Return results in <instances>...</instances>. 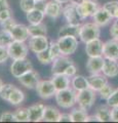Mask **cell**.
Instances as JSON below:
<instances>
[{"instance_id":"43","label":"cell","mask_w":118,"mask_h":123,"mask_svg":"<svg viewBox=\"0 0 118 123\" xmlns=\"http://www.w3.org/2000/svg\"><path fill=\"white\" fill-rule=\"evenodd\" d=\"M8 59H10L9 53H8V49H7L6 46L0 45V64L5 63Z\"/></svg>"},{"instance_id":"7","label":"cell","mask_w":118,"mask_h":123,"mask_svg":"<svg viewBox=\"0 0 118 123\" xmlns=\"http://www.w3.org/2000/svg\"><path fill=\"white\" fill-rule=\"evenodd\" d=\"M35 90L37 92V94L39 95V98L43 99H48L52 97H55V94L56 92V89L51 81V79L50 80H40L37 84Z\"/></svg>"},{"instance_id":"49","label":"cell","mask_w":118,"mask_h":123,"mask_svg":"<svg viewBox=\"0 0 118 123\" xmlns=\"http://www.w3.org/2000/svg\"><path fill=\"white\" fill-rule=\"evenodd\" d=\"M86 122H99V119L96 115H88L86 118Z\"/></svg>"},{"instance_id":"29","label":"cell","mask_w":118,"mask_h":123,"mask_svg":"<svg viewBox=\"0 0 118 123\" xmlns=\"http://www.w3.org/2000/svg\"><path fill=\"white\" fill-rule=\"evenodd\" d=\"M25 101V93L24 91L21 90L20 88L16 87L14 89L12 90V92L10 93L8 99H7V102H8L10 105L12 106H19L21 105L22 103H24Z\"/></svg>"},{"instance_id":"22","label":"cell","mask_w":118,"mask_h":123,"mask_svg":"<svg viewBox=\"0 0 118 123\" xmlns=\"http://www.w3.org/2000/svg\"><path fill=\"white\" fill-rule=\"evenodd\" d=\"M51 81L54 83L56 91L67 89V88L71 87V80L70 77H68L65 74H59V75H52Z\"/></svg>"},{"instance_id":"3","label":"cell","mask_w":118,"mask_h":123,"mask_svg":"<svg viewBox=\"0 0 118 123\" xmlns=\"http://www.w3.org/2000/svg\"><path fill=\"white\" fill-rule=\"evenodd\" d=\"M101 35V27H99L94 23H85L80 26L79 32V39L83 43H87L93 39L100 38Z\"/></svg>"},{"instance_id":"10","label":"cell","mask_w":118,"mask_h":123,"mask_svg":"<svg viewBox=\"0 0 118 123\" xmlns=\"http://www.w3.org/2000/svg\"><path fill=\"white\" fill-rule=\"evenodd\" d=\"M100 5L97 1L93 0H84L81 4L77 5L78 13L81 17L82 20H85L87 18H90L94 14V12L100 8Z\"/></svg>"},{"instance_id":"2","label":"cell","mask_w":118,"mask_h":123,"mask_svg":"<svg viewBox=\"0 0 118 123\" xmlns=\"http://www.w3.org/2000/svg\"><path fill=\"white\" fill-rule=\"evenodd\" d=\"M97 98V91L93 90L91 88H86L80 91H76V103L78 107L82 108L86 111H89L94 105Z\"/></svg>"},{"instance_id":"36","label":"cell","mask_w":118,"mask_h":123,"mask_svg":"<svg viewBox=\"0 0 118 123\" xmlns=\"http://www.w3.org/2000/svg\"><path fill=\"white\" fill-rule=\"evenodd\" d=\"M48 51L50 53V56L52 61L56 57H59L60 55H62V52H61V49H60V46L58 44V41H50L49 42V46H48Z\"/></svg>"},{"instance_id":"23","label":"cell","mask_w":118,"mask_h":123,"mask_svg":"<svg viewBox=\"0 0 118 123\" xmlns=\"http://www.w3.org/2000/svg\"><path fill=\"white\" fill-rule=\"evenodd\" d=\"M80 26L81 25H72L67 23L66 25L62 26L59 29L58 37H64V36H74L79 37V32H80Z\"/></svg>"},{"instance_id":"50","label":"cell","mask_w":118,"mask_h":123,"mask_svg":"<svg viewBox=\"0 0 118 123\" xmlns=\"http://www.w3.org/2000/svg\"><path fill=\"white\" fill-rule=\"evenodd\" d=\"M83 1H84V0H70V3H73V4L78 5V4H81Z\"/></svg>"},{"instance_id":"25","label":"cell","mask_w":118,"mask_h":123,"mask_svg":"<svg viewBox=\"0 0 118 123\" xmlns=\"http://www.w3.org/2000/svg\"><path fill=\"white\" fill-rule=\"evenodd\" d=\"M71 87L73 88L75 91H80L83 89L88 88V79L82 75H77L76 74L74 77L71 79Z\"/></svg>"},{"instance_id":"21","label":"cell","mask_w":118,"mask_h":123,"mask_svg":"<svg viewBox=\"0 0 118 123\" xmlns=\"http://www.w3.org/2000/svg\"><path fill=\"white\" fill-rule=\"evenodd\" d=\"M10 33L12 35L14 40L18 41H27L30 38V34L28 31V26L24 24H17L13 26V28L10 30Z\"/></svg>"},{"instance_id":"16","label":"cell","mask_w":118,"mask_h":123,"mask_svg":"<svg viewBox=\"0 0 118 123\" xmlns=\"http://www.w3.org/2000/svg\"><path fill=\"white\" fill-rule=\"evenodd\" d=\"M103 56L105 59L118 60V40L112 38L105 42L103 47Z\"/></svg>"},{"instance_id":"28","label":"cell","mask_w":118,"mask_h":123,"mask_svg":"<svg viewBox=\"0 0 118 123\" xmlns=\"http://www.w3.org/2000/svg\"><path fill=\"white\" fill-rule=\"evenodd\" d=\"M28 31H29L30 37L46 36L47 35V28L43 23H39V24H29Z\"/></svg>"},{"instance_id":"11","label":"cell","mask_w":118,"mask_h":123,"mask_svg":"<svg viewBox=\"0 0 118 123\" xmlns=\"http://www.w3.org/2000/svg\"><path fill=\"white\" fill-rule=\"evenodd\" d=\"M18 80L23 86H25L28 89H35L38 82L40 81V75L37 71L32 69L21 77H19Z\"/></svg>"},{"instance_id":"9","label":"cell","mask_w":118,"mask_h":123,"mask_svg":"<svg viewBox=\"0 0 118 123\" xmlns=\"http://www.w3.org/2000/svg\"><path fill=\"white\" fill-rule=\"evenodd\" d=\"M74 64L69 55H60L52 61L51 63V74L52 75H59V74H65V72L68 69L70 65Z\"/></svg>"},{"instance_id":"32","label":"cell","mask_w":118,"mask_h":123,"mask_svg":"<svg viewBox=\"0 0 118 123\" xmlns=\"http://www.w3.org/2000/svg\"><path fill=\"white\" fill-rule=\"evenodd\" d=\"M17 122H30L28 108H19L13 112Z\"/></svg>"},{"instance_id":"33","label":"cell","mask_w":118,"mask_h":123,"mask_svg":"<svg viewBox=\"0 0 118 123\" xmlns=\"http://www.w3.org/2000/svg\"><path fill=\"white\" fill-rule=\"evenodd\" d=\"M13 37L11 35V33L9 31L4 30V29H1L0 30V45H3V46H8L13 42Z\"/></svg>"},{"instance_id":"34","label":"cell","mask_w":118,"mask_h":123,"mask_svg":"<svg viewBox=\"0 0 118 123\" xmlns=\"http://www.w3.org/2000/svg\"><path fill=\"white\" fill-rule=\"evenodd\" d=\"M17 86L13 85V84H10V83H6V84H3V86L0 90V98H1L3 101H6L8 99L10 93L12 92V90L16 88Z\"/></svg>"},{"instance_id":"12","label":"cell","mask_w":118,"mask_h":123,"mask_svg":"<svg viewBox=\"0 0 118 123\" xmlns=\"http://www.w3.org/2000/svg\"><path fill=\"white\" fill-rule=\"evenodd\" d=\"M29 49L36 55L38 52L46 50L49 46V41L46 36H32L29 38Z\"/></svg>"},{"instance_id":"4","label":"cell","mask_w":118,"mask_h":123,"mask_svg":"<svg viewBox=\"0 0 118 123\" xmlns=\"http://www.w3.org/2000/svg\"><path fill=\"white\" fill-rule=\"evenodd\" d=\"M56 41H58V44L60 46L61 52L64 55H71L75 53L79 45L77 37H74V36L59 37V39Z\"/></svg>"},{"instance_id":"19","label":"cell","mask_w":118,"mask_h":123,"mask_svg":"<svg viewBox=\"0 0 118 123\" xmlns=\"http://www.w3.org/2000/svg\"><path fill=\"white\" fill-rule=\"evenodd\" d=\"M105 57L101 56H88V60L86 62V69L90 74H97L102 73V69L104 66Z\"/></svg>"},{"instance_id":"53","label":"cell","mask_w":118,"mask_h":123,"mask_svg":"<svg viewBox=\"0 0 118 123\" xmlns=\"http://www.w3.org/2000/svg\"><path fill=\"white\" fill-rule=\"evenodd\" d=\"M36 1H45V0H36Z\"/></svg>"},{"instance_id":"13","label":"cell","mask_w":118,"mask_h":123,"mask_svg":"<svg viewBox=\"0 0 118 123\" xmlns=\"http://www.w3.org/2000/svg\"><path fill=\"white\" fill-rule=\"evenodd\" d=\"M43 11L46 17L56 20L61 17V14H63V4L56 0H49L45 2Z\"/></svg>"},{"instance_id":"38","label":"cell","mask_w":118,"mask_h":123,"mask_svg":"<svg viewBox=\"0 0 118 123\" xmlns=\"http://www.w3.org/2000/svg\"><path fill=\"white\" fill-rule=\"evenodd\" d=\"M37 1L36 0H20V7L24 12L27 13L28 11L32 10L36 7Z\"/></svg>"},{"instance_id":"44","label":"cell","mask_w":118,"mask_h":123,"mask_svg":"<svg viewBox=\"0 0 118 123\" xmlns=\"http://www.w3.org/2000/svg\"><path fill=\"white\" fill-rule=\"evenodd\" d=\"M9 18H12V11L10 8H6L0 11V22H3Z\"/></svg>"},{"instance_id":"5","label":"cell","mask_w":118,"mask_h":123,"mask_svg":"<svg viewBox=\"0 0 118 123\" xmlns=\"http://www.w3.org/2000/svg\"><path fill=\"white\" fill-rule=\"evenodd\" d=\"M7 49H8L9 57L12 61L27 57L30 50L28 44H26L25 41H18V40H13L12 43L7 46Z\"/></svg>"},{"instance_id":"39","label":"cell","mask_w":118,"mask_h":123,"mask_svg":"<svg viewBox=\"0 0 118 123\" xmlns=\"http://www.w3.org/2000/svg\"><path fill=\"white\" fill-rule=\"evenodd\" d=\"M107 105L109 107H118V87L114 88V91L112 92V94L109 97V98L107 99Z\"/></svg>"},{"instance_id":"31","label":"cell","mask_w":118,"mask_h":123,"mask_svg":"<svg viewBox=\"0 0 118 123\" xmlns=\"http://www.w3.org/2000/svg\"><path fill=\"white\" fill-rule=\"evenodd\" d=\"M103 7L112 15L113 18H118V0L106 2L105 4H103Z\"/></svg>"},{"instance_id":"37","label":"cell","mask_w":118,"mask_h":123,"mask_svg":"<svg viewBox=\"0 0 118 123\" xmlns=\"http://www.w3.org/2000/svg\"><path fill=\"white\" fill-rule=\"evenodd\" d=\"M113 91H114V87L112 85H110L109 83H107V84H105V85L98 91V93H99V95H100V98L102 99H105V101H107L110 95L112 94Z\"/></svg>"},{"instance_id":"30","label":"cell","mask_w":118,"mask_h":123,"mask_svg":"<svg viewBox=\"0 0 118 123\" xmlns=\"http://www.w3.org/2000/svg\"><path fill=\"white\" fill-rule=\"evenodd\" d=\"M71 118H72V122H86V118L88 116L87 111L82 109V108L78 107V108H74L71 111Z\"/></svg>"},{"instance_id":"41","label":"cell","mask_w":118,"mask_h":123,"mask_svg":"<svg viewBox=\"0 0 118 123\" xmlns=\"http://www.w3.org/2000/svg\"><path fill=\"white\" fill-rule=\"evenodd\" d=\"M13 121H16L13 112L6 111V112H3L0 115V122H13Z\"/></svg>"},{"instance_id":"52","label":"cell","mask_w":118,"mask_h":123,"mask_svg":"<svg viewBox=\"0 0 118 123\" xmlns=\"http://www.w3.org/2000/svg\"><path fill=\"white\" fill-rule=\"evenodd\" d=\"M3 84H4V83H3V81H2V79H1V78H0V90H1V88H2V86H3Z\"/></svg>"},{"instance_id":"1","label":"cell","mask_w":118,"mask_h":123,"mask_svg":"<svg viewBox=\"0 0 118 123\" xmlns=\"http://www.w3.org/2000/svg\"><path fill=\"white\" fill-rule=\"evenodd\" d=\"M55 99L58 106L62 109H71L76 104V91L72 87L56 92Z\"/></svg>"},{"instance_id":"18","label":"cell","mask_w":118,"mask_h":123,"mask_svg":"<svg viewBox=\"0 0 118 123\" xmlns=\"http://www.w3.org/2000/svg\"><path fill=\"white\" fill-rule=\"evenodd\" d=\"M45 106L42 103H38L34 104V105L30 106L28 108V112H29V121L30 122H39L42 120Z\"/></svg>"},{"instance_id":"8","label":"cell","mask_w":118,"mask_h":123,"mask_svg":"<svg viewBox=\"0 0 118 123\" xmlns=\"http://www.w3.org/2000/svg\"><path fill=\"white\" fill-rule=\"evenodd\" d=\"M63 17L67 23L72 25H81V21H83L78 13L77 5L70 2L67 3L65 7H63Z\"/></svg>"},{"instance_id":"26","label":"cell","mask_w":118,"mask_h":123,"mask_svg":"<svg viewBox=\"0 0 118 123\" xmlns=\"http://www.w3.org/2000/svg\"><path fill=\"white\" fill-rule=\"evenodd\" d=\"M61 116V112L58 108L54 106H46L43 114V121L46 122H59V118Z\"/></svg>"},{"instance_id":"46","label":"cell","mask_w":118,"mask_h":123,"mask_svg":"<svg viewBox=\"0 0 118 123\" xmlns=\"http://www.w3.org/2000/svg\"><path fill=\"white\" fill-rule=\"evenodd\" d=\"M59 122H72L71 114L70 113H61L59 118Z\"/></svg>"},{"instance_id":"17","label":"cell","mask_w":118,"mask_h":123,"mask_svg":"<svg viewBox=\"0 0 118 123\" xmlns=\"http://www.w3.org/2000/svg\"><path fill=\"white\" fill-rule=\"evenodd\" d=\"M88 85L94 91H99L101 88L108 83V77H106L103 73H97V74H90L88 77Z\"/></svg>"},{"instance_id":"27","label":"cell","mask_w":118,"mask_h":123,"mask_svg":"<svg viewBox=\"0 0 118 123\" xmlns=\"http://www.w3.org/2000/svg\"><path fill=\"white\" fill-rule=\"evenodd\" d=\"M96 116L99 119V122H110L112 121L111 107L107 106H99L96 110Z\"/></svg>"},{"instance_id":"40","label":"cell","mask_w":118,"mask_h":123,"mask_svg":"<svg viewBox=\"0 0 118 123\" xmlns=\"http://www.w3.org/2000/svg\"><path fill=\"white\" fill-rule=\"evenodd\" d=\"M17 24V22L14 21L13 18H9L7 20L3 21V22H0V25H1V28L4 29V30H7L10 32V30L13 28V26Z\"/></svg>"},{"instance_id":"47","label":"cell","mask_w":118,"mask_h":123,"mask_svg":"<svg viewBox=\"0 0 118 123\" xmlns=\"http://www.w3.org/2000/svg\"><path fill=\"white\" fill-rule=\"evenodd\" d=\"M111 115H112V121L118 122V107L111 108Z\"/></svg>"},{"instance_id":"45","label":"cell","mask_w":118,"mask_h":123,"mask_svg":"<svg viewBox=\"0 0 118 123\" xmlns=\"http://www.w3.org/2000/svg\"><path fill=\"white\" fill-rule=\"evenodd\" d=\"M76 74H77V68H76V66L74 64L70 65V66L68 67V69L66 70V72H65V75H67L68 77H70V78L74 77Z\"/></svg>"},{"instance_id":"35","label":"cell","mask_w":118,"mask_h":123,"mask_svg":"<svg viewBox=\"0 0 118 123\" xmlns=\"http://www.w3.org/2000/svg\"><path fill=\"white\" fill-rule=\"evenodd\" d=\"M36 57H37L38 62L42 65H49V64L52 63V59L50 56V53H49V51H48V48L44 51L36 53Z\"/></svg>"},{"instance_id":"48","label":"cell","mask_w":118,"mask_h":123,"mask_svg":"<svg viewBox=\"0 0 118 123\" xmlns=\"http://www.w3.org/2000/svg\"><path fill=\"white\" fill-rule=\"evenodd\" d=\"M6 8H9L8 1L7 0H0V11L3 9H6Z\"/></svg>"},{"instance_id":"14","label":"cell","mask_w":118,"mask_h":123,"mask_svg":"<svg viewBox=\"0 0 118 123\" xmlns=\"http://www.w3.org/2000/svg\"><path fill=\"white\" fill-rule=\"evenodd\" d=\"M91 18H93V23L97 24L99 27H106L107 25H109L113 20L112 15L110 14L103 6H101L100 8L94 12V14Z\"/></svg>"},{"instance_id":"6","label":"cell","mask_w":118,"mask_h":123,"mask_svg":"<svg viewBox=\"0 0 118 123\" xmlns=\"http://www.w3.org/2000/svg\"><path fill=\"white\" fill-rule=\"evenodd\" d=\"M32 69H33V64L27 57L13 60L10 65V73L14 78H19V77H21L22 75H24L25 73L29 72Z\"/></svg>"},{"instance_id":"42","label":"cell","mask_w":118,"mask_h":123,"mask_svg":"<svg viewBox=\"0 0 118 123\" xmlns=\"http://www.w3.org/2000/svg\"><path fill=\"white\" fill-rule=\"evenodd\" d=\"M110 35L113 39L118 40V18H114L110 27Z\"/></svg>"},{"instance_id":"15","label":"cell","mask_w":118,"mask_h":123,"mask_svg":"<svg viewBox=\"0 0 118 123\" xmlns=\"http://www.w3.org/2000/svg\"><path fill=\"white\" fill-rule=\"evenodd\" d=\"M103 41L100 38H97L85 43V52L87 56H101L103 55Z\"/></svg>"},{"instance_id":"51","label":"cell","mask_w":118,"mask_h":123,"mask_svg":"<svg viewBox=\"0 0 118 123\" xmlns=\"http://www.w3.org/2000/svg\"><path fill=\"white\" fill-rule=\"evenodd\" d=\"M56 1H58L60 3H62V4H67V3L70 2V0H56Z\"/></svg>"},{"instance_id":"24","label":"cell","mask_w":118,"mask_h":123,"mask_svg":"<svg viewBox=\"0 0 118 123\" xmlns=\"http://www.w3.org/2000/svg\"><path fill=\"white\" fill-rule=\"evenodd\" d=\"M44 11L43 9L38 8V7H35L32 10L28 11L26 13V18L29 24H39V23H42V21L44 20Z\"/></svg>"},{"instance_id":"20","label":"cell","mask_w":118,"mask_h":123,"mask_svg":"<svg viewBox=\"0 0 118 123\" xmlns=\"http://www.w3.org/2000/svg\"><path fill=\"white\" fill-rule=\"evenodd\" d=\"M102 73L108 78H115L118 76V60L105 59Z\"/></svg>"}]
</instances>
